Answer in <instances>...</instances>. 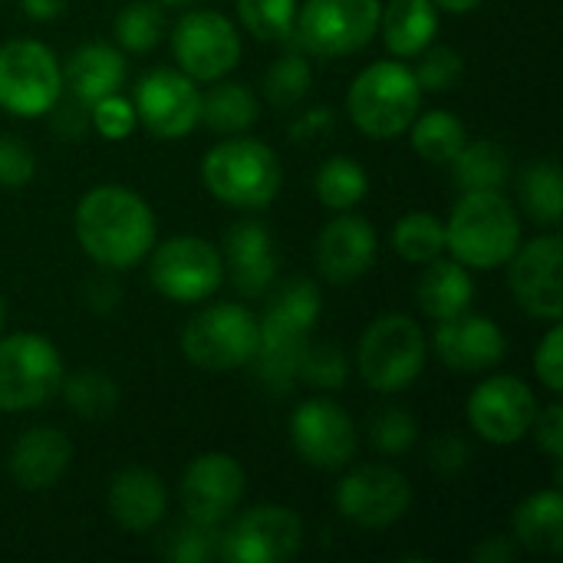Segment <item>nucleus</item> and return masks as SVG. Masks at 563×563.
Wrapping results in <instances>:
<instances>
[{
	"label": "nucleus",
	"mask_w": 563,
	"mask_h": 563,
	"mask_svg": "<svg viewBox=\"0 0 563 563\" xmlns=\"http://www.w3.org/2000/svg\"><path fill=\"white\" fill-rule=\"evenodd\" d=\"M158 228L142 195L125 185H99L76 205V241L86 257L109 271H129L148 257Z\"/></svg>",
	"instance_id": "1"
},
{
	"label": "nucleus",
	"mask_w": 563,
	"mask_h": 563,
	"mask_svg": "<svg viewBox=\"0 0 563 563\" xmlns=\"http://www.w3.org/2000/svg\"><path fill=\"white\" fill-rule=\"evenodd\" d=\"M521 244V221L501 191H465L445 221V251L468 271H495Z\"/></svg>",
	"instance_id": "2"
},
{
	"label": "nucleus",
	"mask_w": 563,
	"mask_h": 563,
	"mask_svg": "<svg viewBox=\"0 0 563 563\" xmlns=\"http://www.w3.org/2000/svg\"><path fill=\"white\" fill-rule=\"evenodd\" d=\"M422 109V89L412 66L399 59H379L366 66L346 92V115L369 139L402 135Z\"/></svg>",
	"instance_id": "3"
},
{
	"label": "nucleus",
	"mask_w": 563,
	"mask_h": 563,
	"mask_svg": "<svg viewBox=\"0 0 563 563\" xmlns=\"http://www.w3.org/2000/svg\"><path fill=\"white\" fill-rule=\"evenodd\" d=\"M205 188L231 208H267L284 181L280 158L257 139L231 135L218 142L201 162Z\"/></svg>",
	"instance_id": "4"
},
{
	"label": "nucleus",
	"mask_w": 563,
	"mask_h": 563,
	"mask_svg": "<svg viewBox=\"0 0 563 563\" xmlns=\"http://www.w3.org/2000/svg\"><path fill=\"white\" fill-rule=\"evenodd\" d=\"M426 333L406 313H386L373 320L360 340L356 366L373 393H402L426 369Z\"/></svg>",
	"instance_id": "5"
},
{
	"label": "nucleus",
	"mask_w": 563,
	"mask_h": 563,
	"mask_svg": "<svg viewBox=\"0 0 563 563\" xmlns=\"http://www.w3.org/2000/svg\"><path fill=\"white\" fill-rule=\"evenodd\" d=\"M257 340H261V323L247 307L211 303L185 323L181 353L198 369L228 373L254 360Z\"/></svg>",
	"instance_id": "6"
},
{
	"label": "nucleus",
	"mask_w": 563,
	"mask_h": 563,
	"mask_svg": "<svg viewBox=\"0 0 563 563\" xmlns=\"http://www.w3.org/2000/svg\"><path fill=\"white\" fill-rule=\"evenodd\" d=\"M59 350L36 333L0 340V412H30L46 406L63 386Z\"/></svg>",
	"instance_id": "7"
},
{
	"label": "nucleus",
	"mask_w": 563,
	"mask_h": 563,
	"mask_svg": "<svg viewBox=\"0 0 563 563\" xmlns=\"http://www.w3.org/2000/svg\"><path fill=\"white\" fill-rule=\"evenodd\" d=\"M379 0H307L297 10L294 36L310 56H350L379 33Z\"/></svg>",
	"instance_id": "8"
},
{
	"label": "nucleus",
	"mask_w": 563,
	"mask_h": 563,
	"mask_svg": "<svg viewBox=\"0 0 563 563\" xmlns=\"http://www.w3.org/2000/svg\"><path fill=\"white\" fill-rule=\"evenodd\" d=\"M63 99V66L36 40L0 46V109L20 119L46 115Z\"/></svg>",
	"instance_id": "9"
},
{
	"label": "nucleus",
	"mask_w": 563,
	"mask_h": 563,
	"mask_svg": "<svg viewBox=\"0 0 563 563\" xmlns=\"http://www.w3.org/2000/svg\"><path fill=\"white\" fill-rule=\"evenodd\" d=\"M148 261L152 287L175 300V303H201L211 300L224 280V261L221 251L195 234H178L162 244H155Z\"/></svg>",
	"instance_id": "10"
},
{
	"label": "nucleus",
	"mask_w": 563,
	"mask_h": 563,
	"mask_svg": "<svg viewBox=\"0 0 563 563\" xmlns=\"http://www.w3.org/2000/svg\"><path fill=\"white\" fill-rule=\"evenodd\" d=\"M172 56L195 82H218L241 63V33L218 10H188L172 30Z\"/></svg>",
	"instance_id": "11"
},
{
	"label": "nucleus",
	"mask_w": 563,
	"mask_h": 563,
	"mask_svg": "<svg viewBox=\"0 0 563 563\" xmlns=\"http://www.w3.org/2000/svg\"><path fill=\"white\" fill-rule=\"evenodd\" d=\"M303 544V521L287 505H257L221 534L218 558L231 563H284Z\"/></svg>",
	"instance_id": "12"
},
{
	"label": "nucleus",
	"mask_w": 563,
	"mask_h": 563,
	"mask_svg": "<svg viewBox=\"0 0 563 563\" xmlns=\"http://www.w3.org/2000/svg\"><path fill=\"white\" fill-rule=\"evenodd\" d=\"M412 505L409 478L393 465H360L336 485V508L346 521L383 531L406 518Z\"/></svg>",
	"instance_id": "13"
},
{
	"label": "nucleus",
	"mask_w": 563,
	"mask_h": 563,
	"mask_svg": "<svg viewBox=\"0 0 563 563\" xmlns=\"http://www.w3.org/2000/svg\"><path fill=\"white\" fill-rule=\"evenodd\" d=\"M561 234H538L508 261V287L525 313L534 320L561 323L563 317V280H561Z\"/></svg>",
	"instance_id": "14"
},
{
	"label": "nucleus",
	"mask_w": 563,
	"mask_h": 563,
	"mask_svg": "<svg viewBox=\"0 0 563 563\" xmlns=\"http://www.w3.org/2000/svg\"><path fill=\"white\" fill-rule=\"evenodd\" d=\"M294 452L320 472L346 468L356 455L360 435L353 416L333 399H307L290 416Z\"/></svg>",
	"instance_id": "15"
},
{
	"label": "nucleus",
	"mask_w": 563,
	"mask_h": 563,
	"mask_svg": "<svg viewBox=\"0 0 563 563\" xmlns=\"http://www.w3.org/2000/svg\"><path fill=\"white\" fill-rule=\"evenodd\" d=\"M135 119L158 139H185L201 122V92L181 69H148L135 82Z\"/></svg>",
	"instance_id": "16"
},
{
	"label": "nucleus",
	"mask_w": 563,
	"mask_h": 563,
	"mask_svg": "<svg viewBox=\"0 0 563 563\" xmlns=\"http://www.w3.org/2000/svg\"><path fill=\"white\" fill-rule=\"evenodd\" d=\"M538 399L521 376H492L468 396V426L492 445H515L531 432Z\"/></svg>",
	"instance_id": "17"
},
{
	"label": "nucleus",
	"mask_w": 563,
	"mask_h": 563,
	"mask_svg": "<svg viewBox=\"0 0 563 563\" xmlns=\"http://www.w3.org/2000/svg\"><path fill=\"white\" fill-rule=\"evenodd\" d=\"M244 488H247L244 468L224 452H208V455H198L185 468L178 498L191 521L221 525L224 518L238 511Z\"/></svg>",
	"instance_id": "18"
},
{
	"label": "nucleus",
	"mask_w": 563,
	"mask_h": 563,
	"mask_svg": "<svg viewBox=\"0 0 563 563\" xmlns=\"http://www.w3.org/2000/svg\"><path fill=\"white\" fill-rule=\"evenodd\" d=\"M435 353L455 373H485L501 363L505 356V333L492 317L482 313H459L439 320L435 330Z\"/></svg>",
	"instance_id": "19"
},
{
	"label": "nucleus",
	"mask_w": 563,
	"mask_h": 563,
	"mask_svg": "<svg viewBox=\"0 0 563 563\" xmlns=\"http://www.w3.org/2000/svg\"><path fill=\"white\" fill-rule=\"evenodd\" d=\"M376 261V231L360 214H340L317 234V271L330 284L360 280Z\"/></svg>",
	"instance_id": "20"
},
{
	"label": "nucleus",
	"mask_w": 563,
	"mask_h": 563,
	"mask_svg": "<svg viewBox=\"0 0 563 563\" xmlns=\"http://www.w3.org/2000/svg\"><path fill=\"white\" fill-rule=\"evenodd\" d=\"M69 462L73 442L53 426H33L13 442L7 472L23 492H49L69 472Z\"/></svg>",
	"instance_id": "21"
},
{
	"label": "nucleus",
	"mask_w": 563,
	"mask_h": 563,
	"mask_svg": "<svg viewBox=\"0 0 563 563\" xmlns=\"http://www.w3.org/2000/svg\"><path fill=\"white\" fill-rule=\"evenodd\" d=\"M224 261L234 287L247 297H261L271 290L277 277V251L271 231L257 221H238L224 238Z\"/></svg>",
	"instance_id": "22"
},
{
	"label": "nucleus",
	"mask_w": 563,
	"mask_h": 563,
	"mask_svg": "<svg viewBox=\"0 0 563 563\" xmlns=\"http://www.w3.org/2000/svg\"><path fill=\"white\" fill-rule=\"evenodd\" d=\"M106 505H109V515H112V521L119 528H125L132 534H145L165 518L168 492H165V482L155 472L125 468L109 482Z\"/></svg>",
	"instance_id": "23"
},
{
	"label": "nucleus",
	"mask_w": 563,
	"mask_h": 563,
	"mask_svg": "<svg viewBox=\"0 0 563 563\" xmlns=\"http://www.w3.org/2000/svg\"><path fill=\"white\" fill-rule=\"evenodd\" d=\"M122 82H125V56L109 43H86L63 66V86L73 92V99L86 106H92L109 92H119Z\"/></svg>",
	"instance_id": "24"
},
{
	"label": "nucleus",
	"mask_w": 563,
	"mask_h": 563,
	"mask_svg": "<svg viewBox=\"0 0 563 563\" xmlns=\"http://www.w3.org/2000/svg\"><path fill=\"white\" fill-rule=\"evenodd\" d=\"M416 300H419V310L429 320H449V317L465 313L472 307V300H475V284H472L468 267L459 264L455 257L429 261L426 274L419 277Z\"/></svg>",
	"instance_id": "25"
},
{
	"label": "nucleus",
	"mask_w": 563,
	"mask_h": 563,
	"mask_svg": "<svg viewBox=\"0 0 563 563\" xmlns=\"http://www.w3.org/2000/svg\"><path fill=\"white\" fill-rule=\"evenodd\" d=\"M379 30L393 56H419L439 33V7L432 0H389L379 13Z\"/></svg>",
	"instance_id": "26"
},
{
	"label": "nucleus",
	"mask_w": 563,
	"mask_h": 563,
	"mask_svg": "<svg viewBox=\"0 0 563 563\" xmlns=\"http://www.w3.org/2000/svg\"><path fill=\"white\" fill-rule=\"evenodd\" d=\"M515 541L544 558H558L563 551V495L558 488L534 492L515 508Z\"/></svg>",
	"instance_id": "27"
},
{
	"label": "nucleus",
	"mask_w": 563,
	"mask_h": 563,
	"mask_svg": "<svg viewBox=\"0 0 563 563\" xmlns=\"http://www.w3.org/2000/svg\"><path fill=\"white\" fill-rule=\"evenodd\" d=\"M518 195L525 211L544 224V228H558L561 224L563 211V185H561V168L554 158H538L528 162L518 175Z\"/></svg>",
	"instance_id": "28"
},
{
	"label": "nucleus",
	"mask_w": 563,
	"mask_h": 563,
	"mask_svg": "<svg viewBox=\"0 0 563 563\" xmlns=\"http://www.w3.org/2000/svg\"><path fill=\"white\" fill-rule=\"evenodd\" d=\"M257 115H261V102L241 82H218L208 96H201V122L211 132L238 135L251 129Z\"/></svg>",
	"instance_id": "29"
},
{
	"label": "nucleus",
	"mask_w": 563,
	"mask_h": 563,
	"mask_svg": "<svg viewBox=\"0 0 563 563\" xmlns=\"http://www.w3.org/2000/svg\"><path fill=\"white\" fill-rule=\"evenodd\" d=\"M409 139H412L416 155L432 165H449L459 155V148L468 142L462 119L452 115L449 109L419 112L409 125Z\"/></svg>",
	"instance_id": "30"
},
{
	"label": "nucleus",
	"mask_w": 563,
	"mask_h": 563,
	"mask_svg": "<svg viewBox=\"0 0 563 563\" xmlns=\"http://www.w3.org/2000/svg\"><path fill=\"white\" fill-rule=\"evenodd\" d=\"M313 188H317V198H320L323 208L350 211V208H356V205L366 198L369 178H366V172H363V165H360L356 158L333 155V158H327V162L317 168Z\"/></svg>",
	"instance_id": "31"
},
{
	"label": "nucleus",
	"mask_w": 563,
	"mask_h": 563,
	"mask_svg": "<svg viewBox=\"0 0 563 563\" xmlns=\"http://www.w3.org/2000/svg\"><path fill=\"white\" fill-rule=\"evenodd\" d=\"M455 165V181L465 191H501L508 181V158L495 142H465L459 155L449 162Z\"/></svg>",
	"instance_id": "32"
},
{
	"label": "nucleus",
	"mask_w": 563,
	"mask_h": 563,
	"mask_svg": "<svg viewBox=\"0 0 563 563\" xmlns=\"http://www.w3.org/2000/svg\"><path fill=\"white\" fill-rule=\"evenodd\" d=\"M320 320V290L310 280H290L284 284L274 300L267 303V313L261 317V323L277 327V330H290V333H303L310 336L313 323Z\"/></svg>",
	"instance_id": "33"
},
{
	"label": "nucleus",
	"mask_w": 563,
	"mask_h": 563,
	"mask_svg": "<svg viewBox=\"0 0 563 563\" xmlns=\"http://www.w3.org/2000/svg\"><path fill=\"white\" fill-rule=\"evenodd\" d=\"M393 247L409 264H429L445 254V224L429 211H409L393 228Z\"/></svg>",
	"instance_id": "34"
},
{
	"label": "nucleus",
	"mask_w": 563,
	"mask_h": 563,
	"mask_svg": "<svg viewBox=\"0 0 563 563\" xmlns=\"http://www.w3.org/2000/svg\"><path fill=\"white\" fill-rule=\"evenodd\" d=\"M59 393L79 419H106L119 406V386L102 369H79L73 376H63Z\"/></svg>",
	"instance_id": "35"
},
{
	"label": "nucleus",
	"mask_w": 563,
	"mask_h": 563,
	"mask_svg": "<svg viewBox=\"0 0 563 563\" xmlns=\"http://www.w3.org/2000/svg\"><path fill=\"white\" fill-rule=\"evenodd\" d=\"M115 43L129 53H148L158 46L162 33H165V16H162V3L155 0H132L119 10L115 16Z\"/></svg>",
	"instance_id": "36"
},
{
	"label": "nucleus",
	"mask_w": 563,
	"mask_h": 563,
	"mask_svg": "<svg viewBox=\"0 0 563 563\" xmlns=\"http://www.w3.org/2000/svg\"><path fill=\"white\" fill-rule=\"evenodd\" d=\"M238 16L244 30L264 43L294 36L297 0H238Z\"/></svg>",
	"instance_id": "37"
},
{
	"label": "nucleus",
	"mask_w": 563,
	"mask_h": 563,
	"mask_svg": "<svg viewBox=\"0 0 563 563\" xmlns=\"http://www.w3.org/2000/svg\"><path fill=\"white\" fill-rule=\"evenodd\" d=\"M310 82H313V73L300 53L280 56L264 73V92L277 109H294L297 102H303V96L310 92Z\"/></svg>",
	"instance_id": "38"
},
{
	"label": "nucleus",
	"mask_w": 563,
	"mask_h": 563,
	"mask_svg": "<svg viewBox=\"0 0 563 563\" xmlns=\"http://www.w3.org/2000/svg\"><path fill=\"white\" fill-rule=\"evenodd\" d=\"M346 353L336 343H307L297 376L317 389H340L346 383Z\"/></svg>",
	"instance_id": "39"
},
{
	"label": "nucleus",
	"mask_w": 563,
	"mask_h": 563,
	"mask_svg": "<svg viewBox=\"0 0 563 563\" xmlns=\"http://www.w3.org/2000/svg\"><path fill=\"white\" fill-rule=\"evenodd\" d=\"M412 73L422 92H449L462 79L465 63H462V53H455L452 46H426Z\"/></svg>",
	"instance_id": "40"
},
{
	"label": "nucleus",
	"mask_w": 563,
	"mask_h": 563,
	"mask_svg": "<svg viewBox=\"0 0 563 563\" xmlns=\"http://www.w3.org/2000/svg\"><path fill=\"white\" fill-rule=\"evenodd\" d=\"M89 122H92V129H96L102 139H109V142L129 139V135L135 132V125H139L135 106H132L125 96H119V92H109V96L96 99V102L89 106Z\"/></svg>",
	"instance_id": "41"
},
{
	"label": "nucleus",
	"mask_w": 563,
	"mask_h": 563,
	"mask_svg": "<svg viewBox=\"0 0 563 563\" xmlns=\"http://www.w3.org/2000/svg\"><path fill=\"white\" fill-rule=\"evenodd\" d=\"M218 525H201V521H191L181 525L175 534H172V544H168V558L178 563H205L211 558H218Z\"/></svg>",
	"instance_id": "42"
},
{
	"label": "nucleus",
	"mask_w": 563,
	"mask_h": 563,
	"mask_svg": "<svg viewBox=\"0 0 563 563\" xmlns=\"http://www.w3.org/2000/svg\"><path fill=\"white\" fill-rule=\"evenodd\" d=\"M419 422L406 409H386L373 419V445L386 455H402L416 445Z\"/></svg>",
	"instance_id": "43"
},
{
	"label": "nucleus",
	"mask_w": 563,
	"mask_h": 563,
	"mask_svg": "<svg viewBox=\"0 0 563 563\" xmlns=\"http://www.w3.org/2000/svg\"><path fill=\"white\" fill-rule=\"evenodd\" d=\"M36 175V155L26 148L23 139L0 135V185L23 188Z\"/></svg>",
	"instance_id": "44"
},
{
	"label": "nucleus",
	"mask_w": 563,
	"mask_h": 563,
	"mask_svg": "<svg viewBox=\"0 0 563 563\" xmlns=\"http://www.w3.org/2000/svg\"><path fill=\"white\" fill-rule=\"evenodd\" d=\"M534 373L551 393L563 389V330L558 323L544 333V340L534 350Z\"/></svg>",
	"instance_id": "45"
},
{
	"label": "nucleus",
	"mask_w": 563,
	"mask_h": 563,
	"mask_svg": "<svg viewBox=\"0 0 563 563\" xmlns=\"http://www.w3.org/2000/svg\"><path fill=\"white\" fill-rule=\"evenodd\" d=\"M531 432L538 439V449L551 459L561 462L563 459V406L561 402H548L544 409H538Z\"/></svg>",
	"instance_id": "46"
},
{
	"label": "nucleus",
	"mask_w": 563,
	"mask_h": 563,
	"mask_svg": "<svg viewBox=\"0 0 563 563\" xmlns=\"http://www.w3.org/2000/svg\"><path fill=\"white\" fill-rule=\"evenodd\" d=\"M468 459H472V449L465 439L459 435H439L432 445H429V465L442 475H459L468 468Z\"/></svg>",
	"instance_id": "47"
},
{
	"label": "nucleus",
	"mask_w": 563,
	"mask_h": 563,
	"mask_svg": "<svg viewBox=\"0 0 563 563\" xmlns=\"http://www.w3.org/2000/svg\"><path fill=\"white\" fill-rule=\"evenodd\" d=\"M112 274H119V271L102 267V271L86 284V303H89L92 310H99V313H109V310L119 303V297H122V287H119V280H115Z\"/></svg>",
	"instance_id": "48"
},
{
	"label": "nucleus",
	"mask_w": 563,
	"mask_h": 563,
	"mask_svg": "<svg viewBox=\"0 0 563 563\" xmlns=\"http://www.w3.org/2000/svg\"><path fill=\"white\" fill-rule=\"evenodd\" d=\"M472 558L478 563H511L518 558V548H515L511 538H488L485 544L475 548Z\"/></svg>",
	"instance_id": "49"
},
{
	"label": "nucleus",
	"mask_w": 563,
	"mask_h": 563,
	"mask_svg": "<svg viewBox=\"0 0 563 563\" xmlns=\"http://www.w3.org/2000/svg\"><path fill=\"white\" fill-rule=\"evenodd\" d=\"M23 13L36 23H49L66 10V0H20Z\"/></svg>",
	"instance_id": "50"
},
{
	"label": "nucleus",
	"mask_w": 563,
	"mask_h": 563,
	"mask_svg": "<svg viewBox=\"0 0 563 563\" xmlns=\"http://www.w3.org/2000/svg\"><path fill=\"white\" fill-rule=\"evenodd\" d=\"M439 10H449V13H472L482 0H432Z\"/></svg>",
	"instance_id": "51"
},
{
	"label": "nucleus",
	"mask_w": 563,
	"mask_h": 563,
	"mask_svg": "<svg viewBox=\"0 0 563 563\" xmlns=\"http://www.w3.org/2000/svg\"><path fill=\"white\" fill-rule=\"evenodd\" d=\"M155 3H162V7H181V3H191V0H155Z\"/></svg>",
	"instance_id": "52"
},
{
	"label": "nucleus",
	"mask_w": 563,
	"mask_h": 563,
	"mask_svg": "<svg viewBox=\"0 0 563 563\" xmlns=\"http://www.w3.org/2000/svg\"><path fill=\"white\" fill-rule=\"evenodd\" d=\"M3 320H7V310H3V300H0V330H3Z\"/></svg>",
	"instance_id": "53"
}]
</instances>
